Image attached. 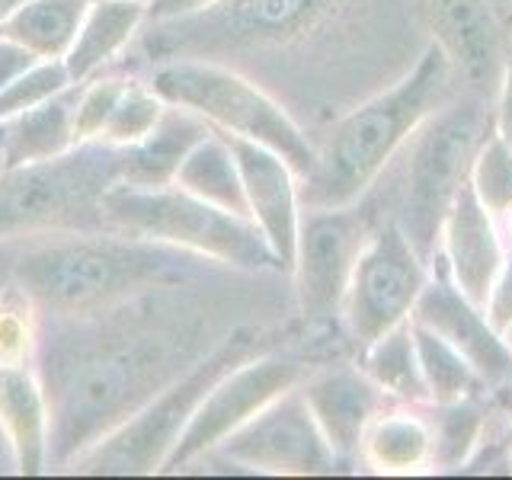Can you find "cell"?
I'll return each mask as SVG.
<instances>
[{
	"instance_id": "obj_15",
	"label": "cell",
	"mask_w": 512,
	"mask_h": 480,
	"mask_svg": "<svg viewBox=\"0 0 512 480\" xmlns=\"http://www.w3.org/2000/svg\"><path fill=\"white\" fill-rule=\"evenodd\" d=\"M301 394L324 432L336 464L362 458L365 429L394 400L368 378L359 365H333L311 378H301Z\"/></svg>"
},
{
	"instance_id": "obj_38",
	"label": "cell",
	"mask_w": 512,
	"mask_h": 480,
	"mask_svg": "<svg viewBox=\"0 0 512 480\" xmlns=\"http://www.w3.org/2000/svg\"><path fill=\"white\" fill-rule=\"evenodd\" d=\"M490 400H493V407H500L506 416H512V378L503 381L500 388H490Z\"/></svg>"
},
{
	"instance_id": "obj_4",
	"label": "cell",
	"mask_w": 512,
	"mask_h": 480,
	"mask_svg": "<svg viewBox=\"0 0 512 480\" xmlns=\"http://www.w3.org/2000/svg\"><path fill=\"white\" fill-rule=\"evenodd\" d=\"M100 212L103 221L128 237L154 240V244H167L196 253L202 260L247 272L282 269L279 256L272 253L253 218L224 212V208L192 196L176 183L154 189L112 183L103 192Z\"/></svg>"
},
{
	"instance_id": "obj_11",
	"label": "cell",
	"mask_w": 512,
	"mask_h": 480,
	"mask_svg": "<svg viewBox=\"0 0 512 480\" xmlns=\"http://www.w3.org/2000/svg\"><path fill=\"white\" fill-rule=\"evenodd\" d=\"M368 234L372 228H368L359 202L336 208H304L292 276L301 314L311 324H327L343 311L352 269H356Z\"/></svg>"
},
{
	"instance_id": "obj_18",
	"label": "cell",
	"mask_w": 512,
	"mask_h": 480,
	"mask_svg": "<svg viewBox=\"0 0 512 480\" xmlns=\"http://www.w3.org/2000/svg\"><path fill=\"white\" fill-rule=\"evenodd\" d=\"M436 42L452 58L455 77H464L477 96L500 84L503 55L487 0H432Z\"/></svg>"
},
{
	"instance_id": "obj_26",
	"label": "cell",
	"mask_w": 512,
	"mask_h": 480,
	"mask_svg": "<svg viewBox=\"0 0 512 480\" xmlns=\"http://www.w3.org/2000/svg\"><path fill=\"white\" fill-rule=\"evenodd\" d=\"M180 189L192 192L205 202H212L224 212H234V215H247L250 218V208H247V192H244V180H240V167H237V157L231 151L228 138L221 132L205 135L196 148H192L183 160L180 173L173 180Z\"/></svg>"
},
{
	"instance_id": "obj_10",
	"label": "cell",
	"mask_w": 512,
	"mask_h": 480,
	"mask_svg": "<svg viewBox=\"0 0 512 480\" xmlns=\"http://www.w3.org/2000/svg\"><path fill=\"white\" fill-rule=\"evenodd\" d=\"M429 282V263L397 221L368 234L343 298V320L352 343L365 349L381 333L413 317Z\"/></svg>"
},
{
	"instance_id": "obj_35",
	"label": "cell",
	"mask_w": 512,
	"mask_h": 480,
	"mask_svg": "<svg viewBox=\"0 0 512 480\" xmlns=\"http://www.w3.org/2000/svg\"><path fill=\"white\" fill-rule=\"evenodd\" d=\"M493 132L512 148V52L503 61L500 84H496V106H493Z\"/></svg>"
},
{
	"instance_id": "obj_36",
	"label": "cell",
	"mask_w": 512,
	"mask_h": 480,
	"mask_svg": "<svg viewBox=\"0 0 512 480\" xmlns=\"http://www.w3.org/2000/svg\"><path fill=\"white\" fill-rule=\"evenodd\" d=\"M42 58H36L29 52V48H23L20 42H13L7 36H0V90L10 87L16 77H23L32 64H39Z\"/></svg>"
},
{
	"instance_id": "obj_9",
	"label": "cell",
	"mask_w": 512,
	"mask_h": 480,
	"mask_svg": "<svg viewBox=\"0 0 512 480\" xmlns=\"http://www.w3.org/2000/svg\"><path fill=\"white\" fill-rule=\"evenodd\" d=\"M336 4L340 0H218L199 13L157 23L148 52L164 61L285 45L314 32Z\"/></svg>"
},
{
	"instance_id": "obj_7",
	"label": "cell",
	"mask_w": 512,
	"mask_h": 480,
	"mask_svg": "<svg viewBox=\"0 0 512 480\" xmlns=\"http://www.w3.org/2000/svg\"><path fill=\"white\" fill-rule=\"evenodd\" d=\"M490 132L493 116L487 100L471 93L452 96L410 138L397 224L410 237V244L423 253L426 263L432 260V253H439L442 221L458 189L468 183L474 154Z\"/></svg>"
},
{
	"instance_id": "obj_40",
	"label": "cell",
	"mask_w": 512,
	"mask_h": 480,
	"mask_svg": "<svg viewBox=\"0 0 512 480\" xmlns=\"http://www.w3.org/2000/svg\"><path fill=\"white\" fill-rule=\"evenodd\" d=\"M503 442H506V452H509V464H512V416H509V429H506V436H503Z\"/></svg>"
},
{
	"instance_id": "obj_20",
	"label": "cell",
	"mask_w": 512,
	"mask_h": 480,
	"mask_svg": "<svg viewBox=\"0 0 512 480\" xmlns=\"http://www.w3.org/2000/svg\"><path fill=\"white\" fill-rule=\"evenodd\" d=\"M0 426L20 474H42L48 468L52 413L45 388L26 365H0Z\"/></svg>"
},
{
	"instance_id": "obj_13",
	"label": "cell",
	"mask_w": 512,
	"mask_h": 480,
	"mask_svg": "<svg viewBox=\"0 0 512 480\" xmlns=\"http://www.w3.org/2000/svg\"><path fill=\"white\" fill-rule=\"evenodd\" d=\"M224 458L263 474H330L336 458L301 388L285 391L218 445Z\"/></svg>"
},
{
	"instance_id": "obj_42",
	"label": "cell",
	"mask_w": 512,
	"mask_h": 480,
	"mask_svg": "<svg viewBox=\"0 0 512 480\" xmlns=\"http://www.w3.org/2000/svg\"><path fill=\"white\" fill-rule=\"evenodd\" d=\"M506 218H509V231H512V212H509V215H506Z\"/></svg>"
},
{
	"instance_id": "obj_37",
	"label": "cell",
	"mask_w": 512,
	"mask_h": 480,
	"mask_svg": "<svg viewBox=\"0 0 512 480\" xmlns=\"http://www.w3.org/2000/svg\"><path fill=\"white\" fill-rule=\"evenodd\" d=\"M218 4V0H151L148 4V20L164 23V20H180V16L199 13L205 7Z\"/></svg>"
},
{
	"instance_id": "obj_19",
	"label": "cell",
	"mask_w": 512,
	"mask_h": 480,
	"mask_svg": "<svg viewBox=\"0 0 512 480\" xmlns=\"http://www.w3.org/2000/svg\"><path fill=\"white\" fill-rule=\"evenodd\" d=\"M212 132L215 128L199 119L196 112L167 103V112L148 135L128 144V148H119V183L148 189L170 186L176 173H180L186 154Z\"/></svg>"
},
{
	"instance_id": "obj_12",
	"label": "cell",
	"mask_w": 512,
	"mask_h": 480,
	"mask_svg": "<svg viewBox=\"0 0 512 480\" xmlns=\"http://www.w3.org/2000/svg\"><path fill=\"white\" fill-rule=\"evenodd\" d=\"M301 378L304 365L288 356H250L247 362H240L205 394L164 468L176 471L208 452H218V445L231 432L250 423L256 413L266 410L285 391L298 388Z\"/></svg>"
},
{
	"instance_id": "obj_39",
	"label": "cell",
	"mask_w": 512,
	"mask_h": 480,
	"mask_svg": "<svg viewBox=\"0 0 512 480\" xmlns=\"http://www.w3.org/2000/svg\"><path fill=\"white\" fill-rule=\"evenodd\" d=\"M23 4V0H0V26H4V20H7V16L16 10V7H20Z\"/></svg>"
},
{
	"instance_id": "obj_32",
	"label": "cell",
	"mask_w": 512,
	"mask_h": 480,
	"mask_svg": "<svg viewBox=\"0 0 512 480\" xmlns=\"http://www.w3.org/2000/svg\"><path fill=\"white\" fill-rule=\"evenodd\" d=\"M36 301L20 285L0 292V365H26L36 349Z\"/></svg>"
},
{
	"instance_id": "obj_25",
	"label": "cell",
	"mask_w": 512,
	"mask_h": 480,
	"mask_svg": "<svg viewBox=\"0 0 512 480\" xmlns=\"http://www.w3.org/2000/svg\"><path fill=\"white\" fill-rule=\"evenodd\" d=\"M90 4L93 0H23L0 26V36L20 42L42 61L64 58Z\"/></svg>"
},
{
	"instance_id": "obj_5",
	"label": "cell",
	"mask_w": 512,
	"mask_h": 480,
	"mask_svg": "<svg viewBox=\"0 0 512 480\" xmlns=\"http://www.w3.org/2000/svg\"><path fill=\"white\" fill-rule=\"evenodd\" d=\"M151 87L164 103L196 112L221 135L247 138L282 154L295 173L314 170L317 148L298 122L253 80L208 58H164L151 74Z\"/></svg>"
},
{
	"instance_id": "obj_43",
	"label": "cell",
	"mask_w": 512,
	"mask_h": 480,
	"mask_svg": "<svg viewBox=\"0 0 512 480\" xmlns=\"http://www.w3.org/2000/svg\"><path fill=\"white\" fill-rule=\"evenodd\" d=\"M141 4H151V0H141Z\"/></svg>"
},
{
	"instance_id": "obj_24",
	"label": "cell",
	"mask_w": 512,
	"mask_h": 480,
	"mask_svg": "<svg viewBox=\"0 0 512 480\" xmlns=\"http://www.w3.org/2000/svg\"><path fill=\"white\" fill-rule=\"evenodd\" d=\"M359 368L394 404H429L420 349H416L413 336V317L391 327L388 333H381L365 349H359Z\"/></svg>"
},
{
	"instance_id": "obj_22",
	"label": "cell",
	"mask_w": 512,
	"mask_h": 480,
	"mask_svg": "<svg viewBox=\"0 0 512 480\" xmlns=\"http://www.w3.org/2000/svg\"><path fill=\"white\" fill-rule=\"evenodd\" d=\"M148 20V4L141 0H93L77 29L71 52L64 55L74 84L96 77L122 48L132 42L138 26Z\"/></svg>"
},
{
	"instance_id": "obj_3",
	"label": "cell",
	"mask_w": 512,
	"mask_h": 480,
	"mask_svg": "<svg viewBox=\"0 0 512 480\" xmlns=\"http://www.w3.org/2000/svg\"><path fill=\"white\" fill-rule=\"evenodd\" d=\"M13 279L36 308L64 317L103 311L186 279L176 247L141 237H64L26 250Z\"/></svg>"
},
{
	"instance_id": "obj_17",
	"label": "cell",
	"mask_w": 512,
	"mask_h": 480,
	"mask_svg": "<svg viewBox=\"0 0 512 480\" xmlns=\"http://www.w3.org/2000/svg\"><path fill=\"white\" fill-rule=\"evenodd\" d=\"M413 317L445 336L477 368L487 388H500L503 381L512 378V352L506 340L493 330L484 308L468 295H461L452 279H429L413 308Z\"/></svg>"
},
{
	"instance_id": "obj_21",
	"label": "cell",
	"mask_w": 512,
	"mask_h": 480,
	"mask_svg": "<svg viewBox=\"0 0 512 480\" xmlns=\"http://www.w3.org/2000/svg\"><path fill=\"white\" fill-rule=\"evenodd\" d=\"M80 84L64 87L52 100L32 106L20 116L4 122V138H0V154H4V170L39 164L68 154L74 144V109H77Z\"/></svg>"
},
{
	"instance_id": "obj_14",
	"label": "cell",
	"mask_w": 512,
	"mask_h": 480,
	"mask_svg": "<svg viewBox=\"0 0 512 480\" xmlns=\"http://www.w3.org/2000/svg\"><path fill=\"white\" fill-rule=\"evenodd\" d=\"M237 157L240 180L247 192V208L256 228L263 231L266 244L279 256L282 272H292L298 228H301V176L282 154H276L266 144H256L247 138L224 135Z\"/></svg>"
},
{
	"instance_id": "obj_34",
	"label": "cell",
	"mask_w": 512,
	"mask_h": 480,
	"mask_svg": "<svg viewBox=\"0 0 512 480\" xmlns=\"http://www.w3.org/2000/svg\"><path fill=\"white\" fill-rule=\"evenodd\" d=\"M484 314H487V320H490L493 330L500 333V336L512 324V247L506 250V260H503L500 272H496V279L490 285Z\"/></svg>"
},
{
	"instance_id": "obj_28",
	"label": "cell",
	"mask_w": 512,
	"mask_h": 480,
	"mask_svg": "<svg viewBox=\"0 0 512 480\" xmlns=\"http://www.w3.org/2000/svg\"><path fill=\"white\" fill-rule=\"evenodd\" d=\"M413 336H416V349H420L429 404H452V400L490 394L487 381L477 375V368L464 359L445 336L420 324L416 317H413Z\"/></svg>"
},
{
	"instance_id": "obj_33",
	"label": "cell",
	"mask_w": 512,
	"mask_h": 480,
	"mask_svg": "<svg viewBox=\"0 0 512 480\" xmlns=\"http://www.w3.org/2000/svg\"><path fill=\"white\" fill-rule=\"evenodd\" d=\"M125 84H128L125 77H96L87 87L80 84L77 109H74V144L100 141Z\"/></svg>"
},
{
	"instance_id": "obj_31",
	"label": "cell",
	"mask_w": 512,
	"mask_h": 480,
	"mask_svg": "<svg viewBox=\"0 0 512 480\" xmlns=\"http://www.w3.org/2000/svg\"><path fill=\"white\" fill-rule=\"evenodd\" d=\"M71 84L74 80L68 74L64 58H48V61L32 64L23 77H16L10 87L0 90V125L10 122L13 116H20V112L32 109V106L52 100L55 93H61Z\"/></svg>"
},
{
	"instance_id": "obj_41",
	"label": "cell",
	"mask_w": 512,
	"mask_h": 480,
	"mask_svg": "<svg viewBox=\"0 0 512 480\" xmlns=\"http://www.w3.org/2000/svg\"><path fill=\"white\" fill-rule=\"evenodd\" d=\"M503 340H506V346H509V352H512V324L506 327V333H503Z\"/></svg>"
},
{
	"instance_id": "obj_16",
	"label": "cell",
	"mask_w": 512,
	"mask_h": 480,
	"mask_svg": "<svg viewBox=\"0 0 512 480\" xmlns=\"http://www.w3.org/2000/svg\"><path fill=\"white\" fill-rule=\"evenodd\" d=\"M439 253L445 260L448 279L455 282L458 292L484 308L490 285L506 260V244L500 228H496V218L477 199L471 183L458 189V196L442 221Z\"/></svg>"
},
{
	"instance_id": "obj_2",
	"label": "cell",
	"mask_w": 512,
	"mask_h": 480,
	"mask_svg": "<svg viewBox=\"0 0 512 480\" xmlns=\"http://www.w3.org/2000/svg\"><path fill=\"white\" fill-rule=\"evenodd\" d=\"M452 96V58L432 39L397 84L375 93L330 128L324 148H317L314 170L301 180V205L336 208L359 202L391 157L410 144L416 128Z\"/></svg>"
},
{
	"instance_id": "obj_8",
	"label": "cell",
	"mask_w": 512,
	"mask_h": 480,
	"mask_svg": "<svg viewBox=\"0 0 512 480\" xmlns=\"http://www.w3.org/2000/svg\"><path fill=\"white\" fill-rule=\"evenodd\" d=\"M119 183V148L77 144L68 154L0 173V237L103 218V192Z\"/></svg>"
},
{
	"instance_id": "obj_23",
	"label": "cell",
	"mask_w": 512,
	"mask_h": 480,
	"mask_svg": "<svg viewBox=\"0 0 512 480\" xmlns=\"http://www.w3.org/2000/svg\"><path fill=\"white\" fill-rule=\"evenodd\" d=\"M362 458L384 474H413L432 468V429L420 404L384 407L365 429Z\"/></svg>"
},
{
	"instance_id": "obj_1",
	"label": "cell",
	"mask_w": 512,
	"mask_h": 480,
	"mask_svg": "<svg viewBox=\"0 0 512 480\" xmlns=\"http://www.w3.org/2000/svg\"><path fill=\"white\" fill-rule=\"evenodd\" d=\"M77 317L84 324L48 343L42 368L52 413L48 461L58 464H71L180 378L196 343L180 314L160 311L154 292Z\"/></svg>"
},
{
	"instance_id": "obj_29",
	"label": "cell",
	"mask_w": 512,
	"mask_h": 480,
	"mask_svg": "<svg viewBox=\"0 0 512 480\" xmlns=\"http://www.w3.org/2000/svg\"><path fill=\"white\" fill-rule=\"evenodd\" d=\"M468 183L496 221L512 212V148L496 132L480 141Z\"/></svg>"
},
{
	"instance_id": "obj_30",
	"label": "cell",
	"mask_w": 512,
	"mask_h": 480,
	"mask_svg": "<svg viewBox=\"0 0 512 480\" xmlns=\"http://www.w3.org/2000/svg\"><path fill=\"white\" fill-rule=\"evenodd\" d=\"M167 112V103L154 93L151 84H141V80H128L116 109L103 128L100 141L112 144V148H128V144L141 141L151 128L160 122V116Z\"/></svg>"
},
{
	"instance_id": "obj_6",
	"label": "cell",
	"mask_w": 512,
	"mask_h": 480,
	"mask_svg": "<svg viewBox=\"0 0 512 480\" xmlns=\"http://www.w3.org/2000/svg\"><path fill=\"white\" fill-rule=\"evenodd\" d=\"M256 356V333L234 330L208 352L205 359L189 365L180 378H173L160 394H154L135 416L112 429L87 452H80L68 468L77 474H154L167 464L170 452L180 442L192 413L199 410L205 394L215 384Z\"/></svg>"
},
{
	"instance_id": "obj_27",
	"label": "cell",
	"mask_w": 512,
	"mask_h": 480,
	"mask_svg": "<svg viewBox=\"0 0 512 480\" xmlns=\"http://www.w3.org/2000/svg\"><path fill=\"white\" fill-rule=\"evenodd\" d=\"M487 394L452 400V404H426L432 429V468L461 471L487 436Z\"/></svg>"
}]
</instances>
